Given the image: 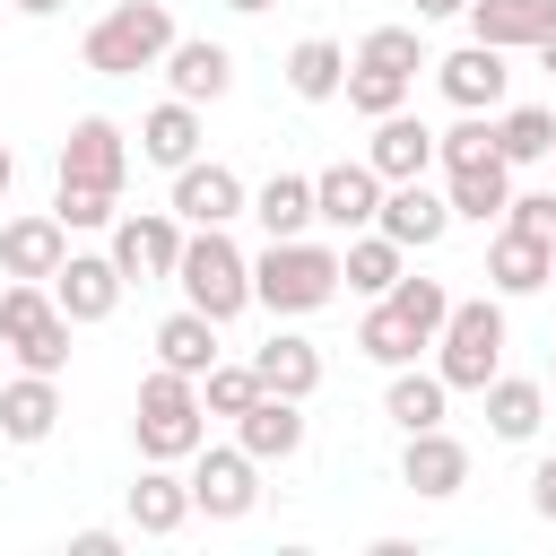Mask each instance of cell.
I'll list each match as a JSON object with an SVG mask.
<instances>
[{
    "label": "cell",
    "instance_id": "obj_27",
    "mask_svg": "<svg viewBox=\"0 0 556 556\" xmlns=\"http://www.w3.org/2000/svg\"><path fill=\"white\" fill-rule=\"evenodd\" d=\"M252 374H261V391L313 400V391H321V348H313V339H295V330H278L269 348H252Z\"/></svg>",
    "mask_w": 556,
    "mask_h": 556
},
{
    "label": "cell",
    "instance_id": "obj_15",
    "mask_svg": "<svg viewBox=\"0 0 556 556\" xmlns=\"http://www.w3.org/2000/svg\"><path fill=\"white\" fill-rule=\"evenodd\" d=\"M374 226H382L400 252H434V243L452 235V200L426 191V174H417V182H391V191H382V217H374Z\"/></svg>",
    "mask_w": 556,
    "mask_h": 556
},
{
    "label": "cell",
    "instance_id": "obj_32",
    "mask_svg": "<svg viewBox=\"0 0 556 556\" xmlns=\"http://www.w3.org/2000/svg\"><path fill=\"white\" fill-rule=\"evenodd\" d=\"M339 278H348L356 295H391L408 269H400V243H391L382 226H365V235H348V252H339Z\"/></svg>",
    "mask_w": 556,
    "mask_h": 556
},
{
    "label": "cell",
    "instance_id": "obj_31",
    "mask_svg": "<svg viewBox=\"0 0 556 556\" xmlns=\"http://www.w3.org/2000/svg\"><path fill=\"white\" fill-rule=\"evenodd\" d=\"M252 217H261V235H304V226H321L313 217V174H269L261 191H252Z\"/></svg>",
    "mask_w": 556,
    "mask_h": 556
},
{
    "label": "cell",
    "instance_id": "obj_41",
    "mask_svg": "<svg viewBox=\"0 0 556 556\" xmlns=\"http://www.w3.org/2000/svg\"><path fill=\"white\" fill-rule=\"evenodd\" d=\"M504 226H521V235H539V243H556V182H547V191H513V208H504Z\"/></svg>",
    "mask_w": 556,
    "mask_h": 556
},
{
    "label": "cell",
    "instance_id": "obj_42",
    "mask_svg": "<svg viewBox=\"0 0 556 556\" xmlns=\"http://www.w3.org/2000/svg\"><path fill=\"white\" fill-rule=\"evenodd\" d=\"M530 513H539V521L556 530V452H547V460L530 469Z\"/></svg>",
    "mask_w": 556,
    "mask_h": 556
},
{
    "label": "cell",
    "instance_id": "obj_14",
    "mask_svg": "<svg viewBox=\"0 0 556 556\" xmlns=\"http://www.w3.org/2000/svg\"><path fill=\"white\" fill-rule=\"evenodd\" d=\"M434 87H443L460 113H495V104H504V87H513V70H504V52H495V43H478V35H469L460 52H443V61H434Z\"/></svg>",
    "mask_w": 556,
    "mask_h": 556
},
{
    "label": "cell",
    "instance_id": "obj_43",
    "mask_svg": "<svg viewBox=\"0 0 556 556\" xmlns=\"http://www.w3.org/2000/svg\"><path fill=\"white\" fill-rule=\"evenodd\" d=\"M70 547H78V556H113V547H122V530H78Z\"/></svg>",
    "mask_w": 556,
    "mask_h": 556
},
{
    "label": "cell",
    "instance_id": "obj_49",
    "mask_svg": "<svg viewBox=\"0 0 556 556\" xmlns=\"http://www.w3.org/2000/svg\"><path fill=\"white\" fill-rule=\"evenodd\" d=\"M547 382H556V356H547Z\"/></svg>",
    "mask_w": 556,
    "mask_h": 556
},
{
    "label": "cell",
    "instance_id": "obj_6",
    "mask_svg": "<svg viewBox=\"0 0 556 556\" xmlns=\"http://www.w3.org/2000/svg\"><path fill=\"white\" fill-rule=\"evenodd\" d=\"M70 313L52 304V278H9L0 287V339L17 348V365L26 374H61L70 365Z\"/></svg>",
    "mask_w": 556,
    "mask_h": 556
},
{
    "label": "cell",
    "instance_id": "obj_36",
    "mask_svg": "<svg viewBox=\"0 0 556 556\" xmlns=\"http://www.w3.org/2000/svg\"><path fill=\"white\" fill-rule=\"evenodd\" d=\"M486 156H504L495 148V113H460L452 130H434V165L452 174V165H486Z\"/></svg>",
    "mask_w": 556,
    "mask_h": 556
},
{
    "label": "cell",
    "instance_id": "obj_47",
    "mask_svg": "<svg viewBox=\"0 0 556 556\" xmlns=\"http://www.w3.org/2000/svg\"><path fill=\"white\" fill-rule=\"evenodd\" d=\"M539 61H547V78H556V35H547V43H539Z\"/></svg>",
    "mask_w": 556,
    "mask_h": 556
},
{
    "label": "cell",
    "instance_id": "obj_28",
    "mask_svg": "<svg viewBox=\"0 0 556 556\" xmlns=\"http://www.w3.org/2000/svg\"><path fill=\"white\" fill-rule=\"evenodd\" d=\"M217 330H226V321H208V313H191V304L165 313V321H156V365H174V374L200 382V374L217 365Z\"/></svg>",
    "mask_w": 556,
    "mask_h": 556
},
{
    "label": "cell",
    "instance_id": "obj_26",
    "mask_svg": "<svg viewBox=\"0 0 556 556\" xmlns=\"http://www.w3.org/2000/svg\"><path fill=\"white\" fill-rule=\"evenodd\" d=\"M139 156H148V165H165V174H182V165L200 156V104L165 96V104L139 122Z\"/></svg>",
    "mask_w": 556,
    "mask_h": 556
},
{
    "label": "cell",
    "instance_id": "obj_37",
    "mask_svg": "<svg viewBox=\"0 0 556 556\" xmlns=\"http://www.w3.org/2000/svg\"><path fill=\"white\" fill-rule=\"evenodd\" d=\"M52 217H61L70 235L113 226V217H122V191H96V182H70V174H61V182H52Z\"/></svg>",
    "mask_w": 556,
    "mask_h": 556
},
{
    "label": "cell",
    "instance_id": "obj_4",
    "mask_svg": "<svg viewBox=\"0 0 556 556\" xmlns=\"http://www.w3.org/2000/svg\"><path fill=\"white\" fill-rule=\"evenodd\" d=\"M434 374L452 391H486L504 374V304L495 295H452V313L434 330Z\"/></svg>",
    "mask_w": 556,
    "mask_h": 556
},
{
    "label": "cell",
    "instance_id": "obj_33",
    "mask_svg": "<svg viewBox=\"0 0 556 556\" xmlns=\"http://www.w3.org/2000/svg\"><path fill=\"white\" fill-rule=\"evenodd\" d=\"M356 348H365L374 365H417V348H434V339H426V330H417L391 295H374V313L356 321Z\"/></svg>",
    "mask_w": 556,
    "mask_h": 556
},
{
    "label": "cell",
    "instance_id": "obj_21",
    "mask_svg": "<svg viewBox=\"0 0 556 556\" xmlns=\"http://www.w3.org/2000/svg\"><path fill=\"white\" fill-rule=\"evenodd\" d=\"M556 278V243H539V235H521V226H495V243H486V287L495 295H539Z\"/></svg>",
    "mask_w": 556,
    "mask_h": 556
},
{
    "label": "cell",
    "instance_id": "obj_38",
    "mask_svg": "<svg viewBox=\"0 0 556 556\" xmlns=\"http://www.w3.org/2000/svg\"><path fill=\"white\" fill-rule=\"evenodd\" d=\"M200 400H208V417H243V408L261 400V374H252V365H226V356H217V365L200 374Z\"/></svg>",
    "mask_w": 556,
    "mask_h": 556
},
{
    "label": "cell",
    "instance_id": "obj_5",
    "mask_svg": "<svg viewBox=\"0 0 556 556\" xmlns=\"http://www.w3.org/2000/svg\"><path fill=\"white\" fill-rule=\"evenodd\" d=\"M174 287H182V304H191V313H208V321H235V313L252 304V261L235 252V235H226V226H191Z\"/></svg>",
    "mask_w": 556,
    "mask_h": 556
},
{
    "label": "cell",
    "instance_id": "obj_50",
    "mask_svg": "<svg viewBox=\"0 0 556 556\" xmlns=\"http://www.w3.org/2000/svg\"><path fill=\"white\" fill-rule=\"evenodd\" d=\"M547 165H556V148H547Z\"/></svg>",
    "mask_w": 556,
    "mask_h": 556
},
{
    "label": "cell",
    "instance_id": "obj_19",
    "mask_svg": "<svg viewBox=\"0 0 556 556\" xmlns=\"http://www.w3.org/2000/svg\"><path fill=\"white\" fill-rule=\"evenodd\" d=\"M165 87H174L182 104H217V96L235 87V52L208 43V35H174V52H165Z\"/></svg>",
    "mask_w": 556,
    "mask_h": 556
},
{
    "label": "cell",
    "instance_id": "obj_22",
    "mask_svg": "<svg viewBox=\"0 0 556 556\" xmlns=\"http://www.w3.org/2000/svg\"><path fill=\"white\" fill-rule=\"evenodd\" d=\"M191 513H200V504H191V478H174V460H148L139 486H130V530H139V539H174Z\"/></svg>",
    "mask_w": 556,
    "mask_h": 556
},
{
    "label": "cell",
    "instance_id": "obj_11",
    "mask_svg": "<svg viewBox=\"0 0 556 556\" xmlns=\"http://www.w3.org/2000/svg\"><path fill=\"white\" fill-rule=\"evenodd\" d=\"M61 174H70V182H96V191H122V174H130V139H122V122L78 113L70 139H61Z\"/></svg>",
    "mask_w": 556,
    "mask_h": 556
},
{
    "label": "cell",
    "instance_id": "obj_44",
    "mask_svg": "<svg viewBox=\"0 0 556 556\" xmlns=\"http://www.w3.org/2000/svg\"><path fill=\"white\" fill-rule=\"evenodd\" d=\"M417 17H469V0H408Z\"/></svg>",
    "mask_w": 556,
    "mask_h": 556
},
{
    "label": "cell",
    "instance_id": "obj_16",
    "mask_svg": "<svg viewBox=\"0 0 556 556\" xmlns=\"http://www.w3.org/2000/svg\"><path fill=\"white\" fill-rule=\"evenodd\" d=\"M365 165H374L382 182H417V174H434V130H426V122L400 104V113H382V122H374Z\"/></svg>",
    "mask_w": 556,
    "mask_h": 556
},
{
    "label": "cell",
    "instance_id": "obj_30",
    "mask_svg": "<svg viewBox=\"0 0 556 556\" xmlns=\"http://www.w3.org/2000/svg\"><path fill=\"white\" fill-rule=\"evenodd\" d=\"M287 87H295L304 104H330V96H348V52H339L330 35H304V43L287 52Z\"/></svg>",
    "mask_w": 556,
    "mask_h": 556
},
{
    "label": "cell",
    "instance_id": "obj_29",
    "mask_svg": "<svg viewBox=\"0 0 556 556\" xmlns=\"http://www.w3.org/2000/svg\"><path fill=\"white\" fill-rule=\"evenodd\" d=\"M478 400H486L495 443H530V434H539V417H547V391H539V382H521V374H495Z\"/></svg>",
    "mask_w": 556,
    "mask_h": 556
},
{
    "label": "cell",
    "instance_id": "obj_51",
    "mask_svg": "<svg viewBox=\"0 0 556 556\" xmlns=\"http://www.w3.org/2000/svg\"><path fill=\"white\" fill-rule=\"evenodd\" d=\"M0 9H9V0H0Z\"/></svg>",
    "mask_w": 556,
    "mask_h": 556
},
{
    "label": "cell",
    "instance_id": "obj_12",
    "mask_svg": "<svg viewBox=\"0 0 556 556\" xmlns=\"http://www.w3.org/2000/svg\"><path fill=\"white\" fill-rule=\"evenodd\" d=\"M122 261L113 252H70L61 269H52V304L70 313V321H113V304H122Z\"/></svg>",
    "mask_w": 556,
    "mask_h": 556
},
{
    "label": "cell",
    "instance_id": "obj_7",
    "mask_svg": "<svg viewBox=\"0 0 556 556\" xmlns=\"http://www.w3.org/2000/svg\"><path fill=\"white\" fill-rule=\"evenodd\" d=\"M182 243H191V226H182L174 208H122V217H113V261H122L130 287L174 278V269H182Z\"/></svg>",
    "mask_w": 556,
    "mask_h": 556
},
{
    "label": "cell",
    "instance_id": "obj_24",
    "mask_svg": "<svg viewBox=\"0 0 556 556\" xmlns=\"http://www.w3.org/2000/svg\"><path fill=\"white\" fill-rule=\"evenodd\" d=\"M443 408H452V382L426 365H391V391H382V417L400 426V434H426V426H443Z\"/></svg>",
    "mask_w": 556,
    "mask_h": 556
},
{
    "label": "cell",
    "instance_id": "obj_10",
    "mask_svg": "<svg viewBox=\"0 0 556 556\" xmlns=\"http://www.w3.org/2000/svg\"><path fill=\"white\" fill-rule=\"evenodd\" d=\"M382 191H391V182H382L365 156H356V165H321V174H313V217H321L330 235H365V226L382 217Z\"/></svg>",
    "mask_w": 556,
    "mask_h": 556
},
{
    "label": "cell",
    "instance_id": "obj_45",
    "mask_svg": "<svg viewBox=\"0 0 556 556\" xmlns=\"http://www.w3.org/2000/svg\"><path fill=\"white\" fill-rule=\"evenodd\" d=\"M17 17H52V9H70V0H9Z\"/></svg>",
    "mask_w": 556,
    "mask_h": 556
},
{
    "label": "cell",
    "instance_id": "obj_1",
    "mask_svg": "<svg viewBox=\"0 0 556 556\" xmlns=\"http://www.w3.org/2000/svg\"><path fill=\"white\" fill-rule=\"evenodd\" d=\"M348 278H339V243H313V235H269V252L252 261V304H269V313H321L330 295H339Z\"/></svg>",
    "mask_w": 556,
    "mask_h": 556
},
{
    "label": "cell",
    "instance_id": "obj_25",
    "mask_svg": "<svg viewBox=\"0 0 556 556\" xmlns=\"http://www.w3.org/2000/svg\"><path fill=\"white\" fill-rule=\"evenodd\" d=\"M61 426V374H17L0 391V434L9 443H43Z\"/></svg>",
    "mask_w": 556,
    "mask_h": 556
},
{
    "label": "cell",
    "instance_id": "obj_23",
    "mask_svg": "<svg viewBox=\"0 0 556 556\" xmlns=\"http://www.w3.org/2000/svg\"><path fill=\"white\" fill-rule=\"evenodd\" d=\"M443 200H452V217H469V226H504V208H513V165H504V156L452 165V174H443Z\"/></svg>",
    "mask_w": 556,
    "mask_h": 556
},
{
    "label": "cell",
    "instance_id": "obj_39",
    "mask_svg": "<svg viewBox=\"0 0 556 556\" xmlns=\"http://www.w3.org/2000/svg\"><path fill=\"white\" fill-rule=\"evenodd\" d=\"M356 61H382V70H426V43H417V26H374L365 43H356Z\"/></svg>",
    "mask_w": 556,
    "mask_h": 556
},
{
    "label": "cell",
    "instance_id": "obj_17",
    "mask_svg": "<svg viewBox=\"0 0 556 556\" xmlns=\"http://www.w3.org/2000/svg\"><path fill=\"white\" fill-rule=\"evenodd\" d=\"M235 443L269 469V460H295L304 452V400H287V391H261L243 417H235Z\"/></svg>",
    "mask_w": 556,
    "mask_h": 556
},
{
    "label": "cell",
    "instance_id": "obj_48",
    "mask_svg": "<svg viewBox=\"0 0 556 556\" xmlns=\"http://www.w3.org/2000/svg\"><path fill=\"white\" fill-rule=\"evenodd\" d=\"M226 9H243V17H261V9H269V0H226Z\"/></svg>",
    "mask_w": 556,
    "mask_h": 556
},
{
    "label": "cell",
    "instance_id": "obj_13",
    "mask_svg": "<svg viewBox=\"0 0 556 556\" xmlns=\"http://www.w3.org/2000/svg\"><path fill=\"white\" fill-rule=\"evenodd\" d=\"M400 486H408V495H426V504L460 495V486H469V443H460L452 426L408 434V452H400Z\"/></svg>",
    "mask_w": 556,
    "mask_h": 556
},
{
    "label": "cell",
    "instance_id": "obj_2",
    "mask_svg": "<svg viewBox=\"0 0 556 556\" xmlns=\"http://www.w3.org/2000/svg\"><path fill=\"white\" fill-rule=\"evenodd\" d=\"M130 434H139V460H191V452L208 443V400H200V382L174 374V365H156V374L139 382Z\"/></svg>",
    "mask_w": 556,
    "mask_h": 556
},
{
    "label": "cell",
    "instance_id": "obj_20",
    "mask_svg": "<svg viewBox=\"0 0 556 556\" xmlns=\"http://www.w3.org/2000/svg\"><path fill=\"white\" fill-rule=\"evenodd\" d=\"M61 261H70V226H61L52 208L0 226V269H9V278H52Z\"/></svg>",
    "mask_w": 556,
    "mask_h": 556
},
{
    "label": "cell",
    "instance_id": "obj_46",
    "mask_svg": "<svg viewBox=\"0 0 556 556\" xmlns=\"http://www.w3.org/2000/svg\"><path fill=\"white\" fill-rule=\"evenodd\" d=\"M9 182H17V156H9V148H0V200H9Z\"/></svg>",
    "mask_w": 556,
    "mask_h": 556
},
{
    "label": "cell",
    "instance_id": "obj_9",
    "mask_svg": "<svg viewBox=\"0 0 556 556\" xmlns=\"http://www.w3.org/2000/svg\"><path fill=\"white\" fill-rule=\"evenodd\" d=\"M174 217H182V226H235V217H252V191H243L235 165L191 156V165L174 174Z\"/></svg>",
    "mask_w": 556,
    "mask_h": 556
},
{
    "label": "cell",
    "instance_id": "obj_3",
    "mask_svg": "<svg viewBox=\"0 0 556 556\" xmlns=\"http://www.w3.org/2000/svg\"><path fill=\"white\" fill-rule=\"evenodd\" d=\"M87 70L96 78H139V70H165V52H174V9L165 0H122V9H104L96 26H87Z\"/></svg>",
    "mask_w": 556,
    "mask_h": 556
},
{
    "label": "cell",
    "instance_id": "obj_34",
    "mask_svg": "<svg viewBox=\"0 0 556 556\" xmlns=\"http://www.w3.org/2000/svg\"><path fill=\"white\" fill-rule=\"evenodd\" d=\"M495 148H504V165H547V148H556V113H547V104H513V113H495Z\"/></svg>",
    "mask_w": 556,
    "mask_h": 556
},
{
    "label": "cell",
    "instance_id": "obj_35",
    "mask_svg": "<svg viewBox=\"0 0 556 556\" xmlns=\"http://www.w3.org/2000/svg\"><path fill=\"white\" fill-rule=\"evenodd\" d=\"M408 70H382V61H348V104L365 113V122H382V113H400L408 104Z\"/></svg>",
    "mask_w": 556,
    "mask_h": 556
},
{
    "label": "cell",
    "instance_id": "obj_40",
    "mask_svg": "<svg viewBox=\"0 0 556 556\" xmlns=\"http://www.w3.org/2000/svg\"><path fill=\"white\" fill-rule=\"evenodd\" d=\"M391 304L434 339V330H443V313H452V287H443V278H400V287H391Z\"/></svg>",
    "mask_w": 556,
    "mask_h": 556
},
{
    "label": "cell",
    "instance_id": "obj_18",
    "mask_svg": "<svg viewBox=\"0 0 556 556\" xmlns=\"http://www.w3.org/2000/svg\"><path fill=\"white\" fill-rule=\"evenodd\" d=\"M469 35L495 52H539L556 35V0H469Z\"/></svg>",
    "mask_w": 556,
    "mask_h": 556
},
{
    "label": "cell",
    "instance_id": "obj_8",
    "mask_svg": "<svg viewBox=\"0 0 556 556\" xmlns=\"http://www.w3.org/2000/svg\"><path fill=\"white\" fill-rule=\"evenodd\" d=\"M191 504H200L208 521H243V513L261 504V460H252L243 443H200V452H191Z\"/></svg>",
    "mask_w": 556,
    "mask_h": 556
}]
</instances>
